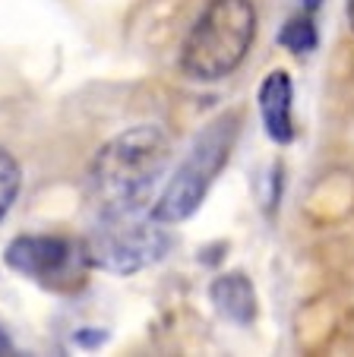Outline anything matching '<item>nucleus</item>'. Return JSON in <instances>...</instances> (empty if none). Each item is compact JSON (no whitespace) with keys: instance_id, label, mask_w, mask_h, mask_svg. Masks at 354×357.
I'll list each match as a JSON object with an SVG mask.
<instances>
[{"instance_id":"2","label":"nucleus","mask_w":354,"mask_h":357,"mask_svg":"<svg viewBox=\"0 0 354 357\" xmlns=\"http://www.w3.org/2000/svg\"><path fill=\"white\" fill-rule=\"evenodd\" d=\"M260 13L253 0H209L181 41V73L193 82H221L247 61Z\"/></svg>"},{"instance_id":"12","label":"nucleus","mask_w":354,"mask_h":357,"mask_svg":"<svg viewBox=\"0 0 354 357\" xmlns=\"http://www.w3.org/2000/svg\"><path fill=\"white\" fill-rule=\"evenodd\" d=\"M345 16H348V26H351V32H354V0L345 3Z\"/></svg>"},{"instance_id":"4","label":"nucleus","mask_w":354,"mask_h":357,"mask_svg":"<svg viewBox=\"0 0 354 357\" xmlns=\"http://www.w3.org/2000/svg\"><path fill=\"white\" fill-rule=\"evenodd\" d=\"M82 241L95 269L133 275L165 259L174 237L168 234L165 225L155 222L152 212H140V215H92Z\"/></svg>"},{"instance_id":"10","label":"nucleus","mask_w":354,"mask_h":357,"mask_svg":"<svg viewBox=\"0 0 354 357\" xmlns=\"http://www.w3.org/2000/svg\"><path fill=\"white\" fill-rule=\"evenodd\" d=\"M108 338H111V332L101 329V326H82V329L73 332V344H76L80 351H95V348H101Z\"/></svg>"},{"instance_id":"13","label":"nucleus","mask_w":354,"mask_h":357,"mask_svg":"<svg viewBox=\"0 0 354 357\" xmlns=\"http://www.w3.org/2000/svg\"><path fill=\"white\" fill-rule=\"evenodd\" d=\"M301 3H304V10H310V13H314V10H316V7H320L323 0H301Z\"/></svg>"},{"instance_id":"3","label":"nucleus","mask_w":354,"mask_h":357,"mask_svg":"<svg viewBox=\"0 0 354 357\" xmlns=\"http://www.w3.org/2000/svg\"><path fill=\"white\" fill-rule=\"evenodd\" d=\"M237 136H241V111H221L196 133L187 155L171 171V177L165 181L161 193L155 196L152 209H149L155 222L181 225L200 209L215 177L225 171Z\"/></svg>"},{"instance_id":"5","label":"nucleus","mask_w":354,"mask_h":357,"mask_svg":"<svg viewBox=\"0 0 354 357\" xmlns=\"http://www.w3.org/2000/svg\"><path fill=\"white\" fill-rule=\"evenodd\" d=\"M7 269L38 282L51 291H76L92 269L82 237L64 234H20L3 250Z\"/></svg>"},{"instance_id":"6","label":"nucleus","mask_w":354,"mask_h":357,"mask_svg":"<svg viewBox=\"0 0 354 357\" xmlns=\"http://www.w3.org/2000/svg\"><path fill=\"white\" fill-rule=\"evenodd\" d=\"M256 108H260L263 130L275 146L294 142V136H297V127H294V82L285 70L266 73V79L260 82V92H256Z\"/></svg>"},{"instance_id":"7","label":"nucleus","mask_w":354,"mask_h":357,"mask_svg":"<svg viewBox=\"0 0 354 357\" xmlns=\"http://www.w3.org/2000/svg\"><path fill=\"white\" fill-rule=\"evenodd\" d=\"M209 301L234 326H250L256 319V291L244 272H225L209 284Z\"/></svg>"},{"instance_id":"11","label":"nucleus","mask_w":354,"mask_h":357,"mask_svg":"<svg viewBox=\"0 0 354 357\" xmlns=\"http://www.w3.org/2000/svg\"><path fill=\"white\" fill-rule=\"evenodd\" d=\"M0 354H13V342H10V335L3 329H0Z\"/></svg>"},{"instance_id":"8","label":"nucleus","mask_w":354,"mask_h":357,"mask_svg":"<svg viewBox=\"0 0 354 357\" xmlns=\"http://www.w3.org/2000/svg\"><path fill=\"white\" fill-rule=\"evenodd\" d=\"M279 45L285 47V51H291V54H310V51H316V45H320V35H316V26H314V13H297L291 16V20L281 26L279 32Z\"/></svg>"},{"instance_id":"1","label":"nucleus","mask_w":354,"mask_h":357,"mask_svg":"<svg viewBox=\"0 0 354 357\" xmlns=\"http://www.w3.org/2000/svg\"><path fill=\"white\" fill-rule=\"evenodd\" d=\"M171 136L158 123H136L111 136L86 171V202L92 215H140L155 202L171 168Z\"/></svg>"},{"instance_id":"9","label":"nucleus","mask_w":354,"mask_h":357,"mask_svg":"<svg viewBox=\"0 0 354 357\" xmlns=\"http://www.w3.org/2000/svg\"><path fill=\"white\" fill-rule=\"evenodd\" d=\"M20 190H22V165L16 162L10 149L0 146V222L10 215Z\"/></svg>"}]
</instances>
